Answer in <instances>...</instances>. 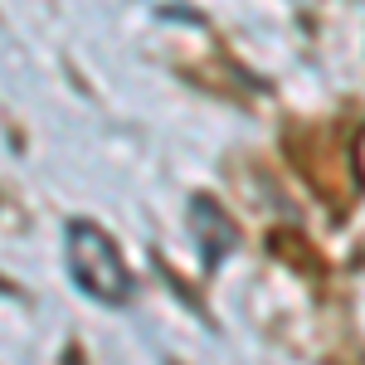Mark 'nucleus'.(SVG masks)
<instances>
[{"label": "nucleus", "mask_w": 365, "mask_h": 365, "mask_svg": "<svg viewBox=\"0 0 365 365\" xmlns=\"http://www.w3.org/2000/svg\"><path fill=\"white\" fill-rule=\"evenodd\" d=\"M63 268H68L73 287L93 302H103V307L132 302V268L117 249V239L93 220H73L63 229Z\"/></svg>", "instance_id": "nucleus-1"}]
</instances>
